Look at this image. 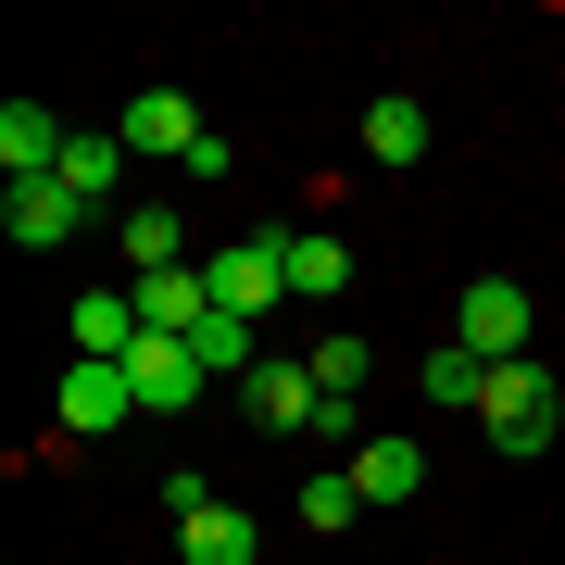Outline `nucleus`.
<instances>
[{
	"label": "nucleus",
	"instance_id": "dca6fc26",
	"mask_svg": "<svg viewBox=\"0 0 565 565\" xmlns=\"http://www.w3.org/2000/svg\"><path fill=\"white\" fill-rule=\"evenodd\" d=\"M189 352H202V377H252V364H264V327H252V315H226V302H214L202 327H189Z\"/></svg>",
	"mask_w": 565,
	"mask_h": 565
},
{
	"label": "nucleus",
	"instance_id": "6e6552de",
	"mask_svg": "<svg viewBox=\"0 0 565 565\" xmlns=\"http://www.w3.org/2000/svg\"><path fill=\"white\" fill-rule=\"evenodd\" d=\"M114 139H126V151H177V163H189V151L214 139V126H202V102H189V88H139Z\"/></svg>",
	"mask_w": 565,
	"mask_h": 565
},
{
	"label": "nucleus",
	"instance_id": "f03ea898",
	"mask_svg": "<svg viewBox=\"0 0 565 565\" xmlns=\"http://www.w3.org/2000/svg\"><path fill=\"white\" fill-rule=\"evenodd\" d=\"M202 277H214V302L226 315H277L289 302V226H264V239H226V252H202Z\"/></svg>",
	"mask_w": 565,
	"mask_h": 565
},
{
	"label": "nucleus",
	"instance_id": "9b49d317",
	"mask_svg": "<svg viewBox=\"0 0 565 565\" xmlns=\"http://www.w3.org/2000/svg\"><path fill=\"white\" fill-rule=\"evenodd\" d=\"M63 340H76V364H126V352H139V302H126V289H76Z\"/></svg>",
	"mask_w": 565,
	"mask_h": 565
},
{
	"label": "nucleus",
	"instance_id": "f257e3e1",
	"mask_svg": "<svg viewBox=\"0 0 565 565\" xmlns=\"http://www.w3.org/2000/svg\"><path fill=\"white\" fill-rule=\"evenodd\" d=\"M478 427H490V452H553V427H565V390L541 377V364H490V390H478Z\"/></svg>",
	"mask_w": 565,
	"mask_h": 565
},
{
	"label": "nucleus",
	"instance_id": "f8f14e48",
	"mask_svg": "<svg viewBox=\"0 0 565 565\" xmlns=\"http://www.w3.org/2000/svg\"><path fill=\"white\" fill-rule=\"evenodd\" d=\"M114 239H126V277H177V264H202V252H189V214H177V202H139Z\"/></svg>",
	"mask_w": 565,
	"mask_h": 565
},
{
	"label": "nucleus",
	"instance_id": "aec40b11",
	"mask_svg": "<svg viewBox=\"0 0 565 565\" xmlns=\"http://www.w3.org/2000/svg\"><path fill=\"white\" fill-rule=\"evenodd\" d=\"M352 515H364V490H352V465H315V478H302V527H315V541H340Z\"/></svg>",
	"mask_w": 565,
	"mask_h": 565
},
{
	"label": "nucleus",
	"instance_id": "ddd939ff",
	"mask_svg": "<svg viewBox=\"0 0 565 565\" xmlns=\"http://www.w3.org/2000/svg\"><path fill=\"white\" fill-rule=\"evenodd\" d=\"M352 490H364V515L415 503V490H427V452L415 440H352Z\"/></svg>",
	"mask_w": 565,
	"mask_h": 565
},
{
	"label": "nucleus",
	"instance_id": "6ab92c4d",
	"mask_svg": "<svg viewBox=\"0 0 565 565\" xmlns=\"http://www.w3.org/2000/svg\"><path fill=\"white\" fill-rule=\"evenodd\" d=\"M63 189H76V202L102 214L114 189H126V139H63Z\"/></svg>",
	"mask_w": 565,
	"mask_h": 565
},
{
	"label": "nucleus",
	"instance_id": "1a4fd4ad",
	"mask_svg": "<svg viewBox=\"0 0 565 565\" xmlns=\"http://www.w3.org/2000/svg\"><path fill=\"white\" fill-rule=\"evenodd\" d=\"M63 139H76V126H63L51 102H0V177H63Z\"/></svg>",
	"mask_w": 565,
	"mask_h": 565
},
{
	"label": "nucleus",
	"instance_id": "f3484780",
	"mask_svg": "<svg viewBox=\"0 0 565 565\" xmlns=\"http://www.w3.org/2000/svg\"><path fill=\"white\" fill-rule=\"evenodd\" d=\"M177 553H189V565H252V553H264V527H252L239 503H214V515H189V527H177Z\"/></svg>",
	"mask_w": 565,
	"mask_h": 565
},
{
	"label": "nucleus",
	"instance_id": "7ed1b4c3",
	"mask_svg": "<svg viewBox=\"0 0 565 565\" xmlns=\"http://www.w3.org/2000/svg\"><path fill=\"white\" fill-rule=\"evenodd\" d=\"M452 340L478 352V364H527V277H465V302H452Z\"/></svg>",
	"mask_w": 565,
	"mask_h": 565
},
{
	"label": "nucleus",
	"instance_id": "9d476101",
	"mask_svg": "<svg viewBox=\"0 0 565 565\" xmlns=\"http://www.w3.org/2000/svg\"><path fill=\"white\" fill-rule=\"evenodd\" d=\"M126 302H139L151 340H189V327L214 315V277H202V264H177V277H126Z\"/></svg>",
	"mask_w": 565,
	"mask_h": 565
},
{
	"label": "nucleus",
	"instance_id": "412c9836",
	"mask_svg": "<svg viewBox=\"0 0 565 565\" xmlns=\"http://www.w3.org/2000/svg\"><path fill=\"white\" fill-rule=\"evenodd\" d=\"M163 515H177V527L214 515V478H202V465H163Z\"/></svg>",
	"mask_w": 565,
	"mask_h": 565
},
{
	"label": "nucleus",
	"instance_id": "20e7f679",
	"mask_svg": "<svg viewBox=\"0 0 565 565\" xmlns=\"http://www.w3.org/2000/svg\"><path fill=\"white\" fill-rule=\"evenodd\" d=\"M126 415H139L126 364H63V390H51V427H63V440H114Z\"/></svg>",
	"mask_w": 565,
	"mask_h": 565
},
{
	"label": "nucleus",
	"instance_id": "4468645a",
	"mask_svg": "<svg viewBox=\"0 0 565 565\" xmlns=\"http://www.w3.org/2000/svg\"><path fill=\"white\" fill-rule=\"evenodd\" d=\"M364 163H390V177H403V163H427V102L377 88V102H364Z\"/></svg>",
	"mask_w": 565,
	"mask_h": 565
},
{
	"label": "nucleus",
	"instance_id": "a211bd4d",
	"mask_svg": "<svg viewBox=\"0 0 565 565\" xmlns=\"http://www.w3.org/2000/svg\"><path fill=\"white\" fill-rule=\"evenodd\" d=\"M415 390H427V403H452V415H478V390H490V364L465 352V340H440V352L415 364Z\"/></svg>",
	"mask_w": 565,
	"mask_h": 565
},
{
	"label": "nucleus",
	"instance_id": "423d86ee",
	"mask_svg": "<svg viewBox=\"0 0 565 565\" xmlns=\"http://www.w3.org/2000/svg\"><path fill=\"white\" fill-rule=\"evenodd\" d=\"M126 390H139V415H189V403H202V352H189V340H151V327H139V352H126Z\"/></svg>",
	"mask_w": 565,
	"mask_h": 565
},
{
	"label": "nucleus",
	"instance_id": "2eb2a0df",
	"mask_svg": "<svg viewBox=\"0 0 565 565\" xmlns=\"http://www.w3.org/2000/svg\"><path fill=\"white\" fill-rule=\"evenodd\" d=\"M352 289V239H315V226H289V302H340Z\"/></svg>",
	"mask_w": 565,
	"mask_h": 565
},
{
	"label": "nucleus",
	"instance_id": "39448f33",
	"mask_svg": "<svg viewBox=\"0 0 565 565\" xmlns=\"http://www.w3.org/2000/svg\"><path fill=\"white\" fill-rule=\"evenodd\" d=\"M76 226H88V202H76L63 177H25V189H0V239H13V252H63Z\"/></svg>",
	"mask_w": 565,
	"mask_h": 565
},
{
	"label": "nucleus",
	"instance_id": "0eeeda50",
	"mask_svg": "<svg viewBox=\"0 0 565 565\" xmlns=\"http://www.w3.org/2000/svg\"><path fill=\"white\" fill-rule=\"evenodd\" d=\"M239 403H252V427H315V352H264L252 377H239Z\"/></svg>",
	"mask_w": 565,
	"mask_h": 565
}]
</instances>
